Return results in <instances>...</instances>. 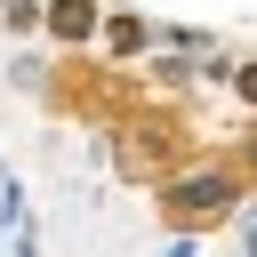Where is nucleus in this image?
Here are the masks:
<instances>
[{
  "label": "nucleus",
  "mask_w": 257,
  "mask_h": 257,
  "mask_svg": "<svg viewBox=\"0 0 257 257\" xmlns=\"http://www.w3.org/2000/svg\"><path fill=\"white\" fill-rule=\"evenodd\" d=\"M161 209H169V225H201V217L233 209V177H185L161 193Z\"/></svg>",
  "instance_id": "f257e3e1"
},
{
  "label": "nucleus",
  "mask_w": 257,
  "mask_h": 257,
  "mask_svg": "<svg viewBox=\"0 0 257 257\" xmlns=\"http://www.w3.org/2000/svg\"><path fill=\"white\" fill-rule=\"evenodd\" d=\"M40 24L56 40H88L96 32V0H40Z\"/></svg>",
  "instance_id": "f03ea898"
},
{
  "label": "nucleus",
  "mask_w": 257,
  "mask_h": 257,
  "mask_svg": "<svg viewBox=\"0 0 257 257\" xmlns=\"http://www.w3.org/2000/svg\"><path fill=\"white\" fill-rule=\"evenodd\" d=\"M104 48H120V56L145 48V16H112V24H104Z\"/></svg>",
  "instance_id": "7ed1b4c3"
},
{
  "label": "nucleus",
  "mask_w": 257,
  "mask_h": 257,
  "mask_svg": "<svg viewBox=\"0 0 257 257\" xmlns=\"http://www.w3.org/2000/svg\"><path fill=\"white\" fill-rule=\"evenodd\" d=\"M225 80H233V88H241V96H249V104H257V56H249V64H233V72H225Z\"/></svg>",
  "instance_id": "20e7f679"
},
{
  "label": "nucleus",
  "mask_w": 257,
  "mask_h": 257,
  "mask_svg": "<svg viewBox=\"0 0 257 257\" xmlns=\"http://www.w3.org/2000/svg\"><path fill=\"white\" fill-rule=\"evenodd\" d=\"M241 249H257V217H249V225H241Z\"/></svg>",
  "instance_id": "39448f33"
}]
</instances>
